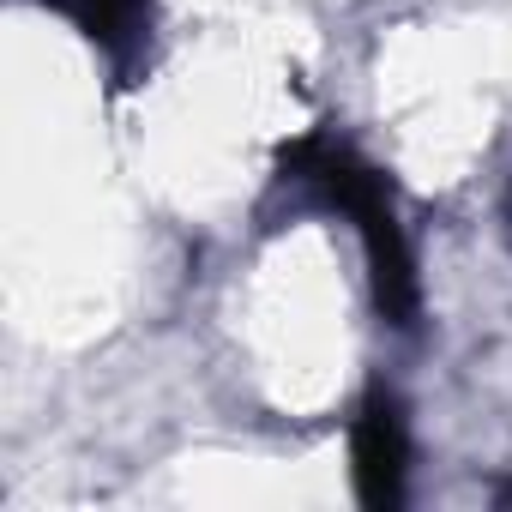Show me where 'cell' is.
Returning a JSON list of instances; mask_svg holds the SVG:
<instances>
[{"label": "cell", "instance_id": "cell-1", "mask_svg": "<svg viewBox=\"0 0 512 512\" xmlns=\"http://www.w3.org/2000/svg\"><path fill=\"white\" fill-rule=\"evenodd\" d=\"M278 169H284V181H308L332 211H344V217L356 223V235H362V247H368L380 320L416 326V266H410V247H404V229H398L386 175H380L374 163H362L350 145L326 139V133H308V139L284 145V151H278Z\"/></svg>", "mask_w": 512, "mask_h": 512}, {"label": "cell", "instance_id": "cell-2", "mask_svg": "<svg viewBox=\"0 0 512 512\" xmlns=\"http://www.w3.org/2000/svg\"><path fill=\"white\" fill-rule=\"evenodd\" d=\"M350 458H356V494L374 512H392L404 500V476H410V428H404V404L374 386L356 410L350 428Z\"/></svg>", "mask_w": 512, "mask_h": 512}, {"label": "cell", "instance_id": "cell-3", "mask_svg": "<svg viewBox=\"0 0 512 512\" xmlns=\"http://www.w3.org/2000/svg\"><path fill=\"white\" fill-rule=\"evenodd\" d=\"M43 7H55V13H67L121 73L133 67V55L145 49V37H151V0H43Z\"/></svg>", "mask_w": 512, "mask_h": 512}, {"label": "cell", "instance_id": "cell-5", "mask_svg": "<svg viewBox=\"0 0 512 512\" xmlns=\"http://www.w3.org/2000/svg\"><path fill=\"white\" fill-rule=\"evenodd\" d=\"M506 235H512V199H506Z\"/></svg>", "mask_w": 512, "mask_h": 512}, {"label": "cell", "instance_id": "cell-4", "mask_svg": "<svg viewBox=\"0 0 512 512\" xmlns=\"http://www.w3.org/2000/svg\"><path fill=\"white\" fill-rule=\"evenodd\" d=\"M500 506H512V482H506V488H500Z\"/></svg>", "mask_w": 512, "mask_h": 512}]
</instances>
